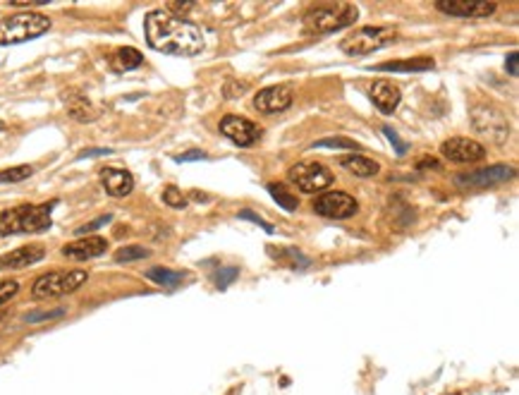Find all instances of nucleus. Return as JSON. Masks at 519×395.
Returning a JSON list of instances; mask_svg holds the SVG:
<instances>
[{
  "instance_id": "obj_1",
  "label": "nucleus",
  "mask_w": 519,
  "mask_h": 395,
  "mask_svg": "<svg viewBox=\"0 0 519 395\" xmlns=\"http://www.w3.org/2000/svg\"><path fill=\"white\" fill-rule=\"evenodd\" d=\"M144 34L147 43L154 51L168 55H199L204 51V36L196 24L182 20L177 15H170L166 10H154L144 20Z\"/></svg>"
},
{
  "instance_id": "obj_2",
  "label": "nucleus",
  "mask_w": 519,
  "mask_h": 395,
  "mask_svg": "<svg viewBox=\"0 0 519 395\" xmlns=\"http://www.w3.org/2000/svg\"><path fill=\"white\" fill-rule=\"evenodd\" d=\"M58 202H48L41 206H15V209H8L0 213V237L8 235H20V233H43L48 230L53 221H50V213H53V206Z\"/></svg>"
},
{
  "instance_id": "obj_3",
  "label": "nucleus",
  "mask_w": 519,
  "mask_h": 395,
  "mask_svg": "<svg viewBox=\"0 0 519 395\" xmlns=\"http://www.w3.org/2000/svg\"><path fill=\"white\" fill-rule=\"evenodd\" d=\"M359 20V8L354 3H319L304 15V27L312 34H333L352 27Z\"/></svg>"
},
{
  "instance_id": "obj_4",
  "label": "nucleus",
  "mask_w": 519,
  "mask_h": 395,
  "mask_svg": "<svg viewBox=\"0 0 519 395\" xmlns=\"http://www.w3.org/2000/svg\"><path fill=\"white\" fill-rule=\"evenodd\" d=\"M50 29V20L41 12H15L0 20V46H12L39 39Z\"/></svg>"
},
{
  "instance_id": "obj_5",
  "label": "nucleus",
  "mask_w": 519,
  "mask_h": 395,
  "mask_svg": "<svg viewBox=\"0 0 519 395\" xmlns=\"http://www.w3.org/2000/svg\"><path fill=\"white\" fill-rule=\"evenodd\" d=\"M89 280V273L84 268H69V271H50L43 273L31 285V297L34 299H50L62 297L74 290H79Z\"/></svg>"
},
{
  "instance_id": "obj_6",
  "label": "nucleus",
  "mask_w": 519,
  "mask_h": 395,
  "mask_svg": "<svg viewBox=\"0 0 519 395\" xmlns=\"http://www.w3.org/2000/svg\"><path fill=\"white\" fill-rule=\"evenodd\" d=\"M395 41H397V31L390 27H362L340 41V51L347 55H366L373 51H381V48L390 46Z\"/></svg>"
},
{
  "instance_id": "obj_7",
  "label": "nucleus",
  "mask_w": 519,
  "mask_h": 395,
  "mask_svg": "<svg viewBox=\"0 0 519 395\" xmlns=\"http://www.w3.org/2000/svg\"><path fill=\"white\" fill-rule=\"evenodd\" d=\"M287 178L304 194H316L331 187L335 175L326 166H321V163H297V166L287 171Z\"/></svg>"
},
{
  "instance_id": "obj_8",
  "label": "nucleus",
  "mask_w": 519,
  "mask_h": 395,
  "mask_svg": "<svg viewBox=\"0 0 519 395\" xmlns=\"http://www.w3.org/2000/svg\"><path fill=\"white\" fill-rule=\"evenodd\" d=\"M472 122L479 134L489 137L493 144H505L510 137V122L498 108L493 105H477L472 110Z\"/></svg>"
},
{
  "instance_id": "obj_9",
  "label": "nucleus",
  "mask_w": 519,
  "mask_h": 395,
  "mask_svg": "<svg viewBox=\"0 0 519 395\" xmlns=\"http://www.w3.org/2000/svg\"><path fill=\"white\" fill-rule=\"evenodd\" d=\"M512 178H515V168L491 166V168H481V171H472V173H460L457 178H455V185L462 187V190H484V187L503 185Z\"/></svg>"
},
{
  "instance_id": "obj_10",
  "label": "nucleus",
  "mask_w": 519,
  "mask_h": 395,
  "mask_svg": "<svg viewBox=\"0 0 519 395\" xmlns=\"http://www.w3.org/2000/svg\"><path fill=\"white\" fill-rule=\"evenodd\" d=\"M314 211L319 213V216L345 221V218H352L354 213L359 211V204H357V199L345 192H326L314 202Z\"/></svg>"
},
{
  "instance_id": "obj_11",
  "label": "nucleus",
  "mask_w": 519,
  "mask_h": 395,
  "mask_svg": "<svg viewBox=\"0 0 519 395\" xmlns=\"http://www.w3.org/2000/svg\"><path fill=\"white\" fill-rule=\"evenodd\" d=\"M220 134L227 137V139L232 144H237V147H254L258 142V137H261V130H258V125L246 120V118L225 115L223 120H220Z\"/></svg>"
},
{
  "instance_id": "obj_12",
  "label": "nucleus",
  "mask_w": 519,
  "mask_h": 395,
  "mask_svg": "<svg viewBox=\"0 0 519 395\" xmlns=\"http://www.w3.org/2000/svg\"><path fill=\"white\" fill-rule=\"evenodd\" d=\"M440 154L452 163H479L486 159L484 144L467 139V137H452V139L443 142Z\"/></svg>"
},
{
  "instance_id": "obj_13",
  "label": "nucleus",
  "mask_w": 519,
  "mask_h": 395,
  "mask_svg": "<svg viewBox=\"0 0 519 395\" xmlns=\"http://www.w3.org/2000/svg\"><path fill=\"white\" fill-rule=\"evenodd\" d=\"M443 15L450 17H462V20H481V17H489L496 12L498 5L496 3H469V0H440L435 3Z\"/></svg>"
},
{
  "instance_id": "obj_14",
  "label": "nucleus",
  "mask_w": 519,
  "mask_h": 395,
  "mask_svg": "<svg viewBox=\"0 0 519 395\" xmlns=\"http://www.w3.org/2000/svg\"><path fill=\"white\" fill-rule=\"evenodd\" d=\"M290 105H292V91L287 86H266L254 98V108L263 115H275L287 110Z\"/></svg>"
},
{
  "instance_id": "obj_15",
  "label": "nucleus",
  "mask_w": 519,
  "mask_h": 395,
  "mask_svg": "<svg viewBox=\"0 0 519 395\" xmlns=\"http://www.w3.org/2000/svg\"><path fill=\"white\" fill-rule=\"evenodd\" d=\"M105 249H108V240L105 237H81L77 242H69L62 247V256H67V259H74V261H86V259H96V256L105 254Z\"/></svg>"
},
{
  "instance_id": "obj_16",
  "label": "nucleus",
  "mask_w": 519,
  "mask_h": 395,
  "mask_svg": "<svg viewBox=\"0 0 519 395\" xmlns=\"http://www.w3.org/2000/svg\"><path fill=\"white\" fill-rule=\"evenodd\" d=\"M46 256L43 244H27V247L12 249V252L0 256V271H17V268H27L31 263L41 261Z\"/></svg>"
},
{
  "instance_id": "obj_17",
  "label": "nucleus",
  "mask_w": 519,
  "mask_h": 395,
  "mask_svg": "<svg viewBox=\"0 0 519 395\" xmlns=\"http://www.w3.org/2000/svg\"><path fill=\"white\" fill-rule=\"evenodd\" d=\"M371 101H373V105H376V108L381 110V113L390 115V113L395 110L397 105H400L402 91H400V86L392 84V81L378 79V81H373V86H371Z\"/></svg>"
},
{
  "instance_id": "obj_18",
  "label": "nucleus",
  "mask_w": 519,
  "mask_h": 395,
  "mask_svg": "<svg viewBox=\"0 0 519 395\" xmlns=\"http://www.w3.org/2000/svg\"><path fill=\"white\" fill-rule=\"evenodd\" d=\"M101 183H103V190L110 194V197H127V194L135 190V178L132 173L122 171V168H103L101 171Z\"/></svg>"
},
{
  "instance_id": "obj_19",
  "label": "nucleus",
  "mask_w": 519,
  "mask_h": 395,
  "mask_svg": "<svg viewBox=\"0 0 519 395\" xmlns=\"http://www.w3.org/2000/svg\"><path fill=\"white\" fill-rule=\"evenodd\" d=\"M435 67V60L431 55H416V58H409V60H390V62H381V65H376L378 72H426V70H433Z\"/></svg>"
},
{
  "instance_id": "obj_20",
  "label": "nucleus",
  "mask_w": 519,
  "mask_h": 395,
  "mask_svg": "<svg viewBox=\"0 0 519 395\" xmlns=\"http://www.w3.org/2000/svg\"><path fill=\"white\" fill-rule=\"evenodd\" d=\"M340 166H343L345 171H350L352 175H357V178H373V175H378V171H381V166H378L376 161L366 159V156H359V154L343 156V159H340Z\"/></svg>"
},
{
  "instance_id": "obj_21",
  "label": "nucleus",
  "mask_w": 519,
  "mask_h": 395,
  "mask_svg": "<svg viewBox=\"0 0 519 395\" xmlns=\"http://www.w3.org/2000/svg\"><path fill=\"white\" fill-rule=\"evenodd\" d=\"M67 115L77 122H91L98 118V113L89 103V98H84L81 93H72V96H67Z\"/></svg>"
},
{
  "instance_id": "obj_22",
  "label": "nucleus",
  "mask_w": 519,
  "mask_h": 395,
  "mask_svg": "<svg viewBox=\"0 0 519 395\" xmlns=\"http://www.w3.org/2000/svg\"><path fill=\"white\" fill-rule=\"evenodd\" d=\"M144 62V55L137 51V48H118L115 58H113V67H115L118 72H127V70H135Z\"/></svg>"
},
{
  "instance_id": "obj_23",
  "label": "nucleus",
  "mask_w": 519,
  "mask_h": 395,
  "mask_svg": "<svg viewBox=\"0 0 519 395\" xmlns=\"http://www.w3.org/2000/svg\"><path fill=\"white\" fill-rule=\"evenodd\" d=\"M147 278L154 280V283L161 285V287H177L182 280H185V273H182V271H170V268H163V266H156V268H149Z\"/></svg>"
},
{
  "instance_id": "obj_24",
  "label": "nucleus",
  "mask_w": 519,
  "mask_h": 395,
  "mask_svg": "<svg viewBox=\"0 0 519 395\" xmlns=\"http://www.w3.org/2000/svg\"><path fill=\"white\" fill-rule=\"evenodd\" d=\"M268 254L273 256V259L283 261L285 266H290V268H307L309 266V259L307 256H302L295 247H285V249L268 247Z\"/></svg>"
},
{
  "instance_id": "obj_25",
  "label": "nucleus",
  "mask_w": 519,
  "mask_h": 395,
  "mask_svg": "<svg viewBox=\"0 0 519 395\" xmlns=\"http://www.w3.org/2000/svg\"><path fill=\"white\" fill-rule=\"evenodd\" d=\"M266 190H268L270 197H273L275 202L280 204L285 211H297V209H300V199H297V194L290 192L285 185H275V183H270L268 187H266Z\"/></svg>"
},
{
  "instance_id": "obj_26",
  "label": "nucleus",
  "mask_w": 519,
  "mask_h": 395,
  "mask_svg": "<svg viewBox=\"0 0 519 395\" xmlns=\"http://www.w3.org/2000/svg\"><path fill=\"white\" fill-rule=\"evenodd\" d=\"M34 175V168L31 166H15V168H8V171L0 173V185H8V183H22V180H27Z\"/></svg>"
},
{
  "instance_id": "obj_27",
  "label": "nucleus",
  "mask_w": 519,
  "mask_h": 395,
  "mask_svg": "<svg viewBox=\"0 0 519 395\" xmlns=\"http://www.w3.org/2000/svg\"><path fill=\"white\" fill-rule=\"evenodd\" d=\"M151 252L144 247H137V244H130V247H122L115 252V261L118 263H127V261H137V259H149Z\"/></svg>"
},
{
  "instance_id": "obj_28",
  "label": "nucleus",
  "mask_w": 519,
  "mask_h": 395,
  "mask_svg": "<svg viewBox=\"0 0 519 395\" xmlns=\"http://www.w3.org/2000/svg\"><path fill=\"white\" fill-rule=\"evenodd\" d=\"M314 149H347V151H357L359 144L347 139V137H333V139H319Z\"/></svg>"
},
{
  "instance_id": "obj_29",
  "label": "nucleus",
  "mask_w": 519,
  "mask_h": 395,
  "mask_svg": "<svg viewBox=\"0 0 519 395\" xmlns=\"http://www.w3.org/2000/svg\"><path fill=\"white\" fill-rule=\"evenodd\" d=\"M237 275H239L237 266H225V268H220V271L213 273V283H216V287H220V290H225L227 285L235 283Z\"/></svg>"
},
{
  "instance_id": "obj_30",
  "label": "nucleus",
  "mask_w": 519,
  "mask_h": 395,
  "mask_svg": "<svg viewBox=\"0 0 519 395\" xmlns=\"http://www.w3.org/2000/svg\"><path fill=\"white\" fill-rule=\"evenodd\" d=\"M163 204H168L170 209H187V199L182 197V192L177 187H166L163 192Z\"/></svg>"
},
{
  "instance_id": "obj_31",
  "label": "nucleus",
  "mask_w": 519,
  "mask_h": 395,
  "mask_svg": "<svg viewBox=\"0 0 519 395\" xmlns=\"http://www.w3.org/2000/svg\"><path fill=\"white\" fill-rule=\"evenodd\" d=\"M17 292H20V283H17V280H3V283H0V307L5 302H10Z\"/></svg>"
},
{
  "instance_id": "obj_32",
  "label": "nucleus",
  "mask_w": 519,
  "mask_h": 395,
  "mask_svg": "<svg viewBox=\"0 0 519 395\" xmlns=\"http://www.w3.org/2000/svg\"><path fill=\"white\" fill-rule=\"evenodd\" d=\"M239 218H242V221H251V223H256L258 225V228H263L266 230V233H273V225H270L268 221H263V218L261 216H256V213L254 211H249V209H244V211H239Z\"/></svg>"
},
{
  "instance_id": "obj_33",
  "label": "nucleus",
  "mask_w": 519,
  "mask_h": 395,
  "mask_svg": "<svg viewBox=\"0 0 519 395\" xmlns=\"http://www.w3.org/2000/svg\"><path fill=\"white\" fill-rule=\"evenodd\" d=\"M65 314V309H53V311H31V314H27L24 319H27L29 324H34V321H48V319H58Z\"/></svg>"
},
{
  "instance_id": "obj_34",
  "label": "nucleus",
  "mask_w": 519,
  "mask_h": 395,
  "mask_svg": "<svg viewBox=\"0 0 519 395\" xmlns=\"http://www.w3.org/2000/svg\"><path fill=\"white\" fill-rule=\"evenodd\" d=\"M383 132H385V137H388V142L392 144V147H395V151H397V156H404L407 154V144H404L400 137H397V132L392 130V127H383Z\"/></svg>"
},
{
  "instance_id": "obj_35",
  "label": "nucleus",
  "mask_w": 519,
  "mask_h": 395,
  "mask_svg": "<svg viewBox=\"0 0 519 395\" xmlns=\"http://www.w3.org/2000/svg\"><path fill=\"white\" fill-rule=\"evenodd\" d=\"M110 221H113V216H101V218H96V221L81 225V228L77 230V235H89V233H93V230H98L101 225H105V223H110Z\"/></svg>"
},
{
  "instance_id": "obj_36",
  "label": "nucleus",
  "mask_w": 519,
  "mask_h": 395,
  "mask_svg": "<svg viewBox=\"0 0 519 395\" xmlns=\"http://www.w3.org/2000/svg\"><path fill=\"white\" fill-rule=\"evenodd\" d=\"M206 159V151H199V149H192V151H187V154H180V156H175V161L177 163H189V161H204Z\"/></svg>"
},
{
  "instance_id": "obj_37",
  "label": "nucleus",
  "mask_w": 519,
  "mask_h": 395,
  "mask_svg": "<svg viewBox=\"0 0 519 395\" xmlns=\"http://www.w3.org/2000/svg\"><path fill=\"white\" fill-rule=\"evenodd\" d=\"M505 70H508L510 77H517V53L508 55V60H505Z\"/></svg>"
},
{
  "instance_id": "obj_38",
  "label": "nucleus",
  "mask_w": 519,
  "mask_h": 395,
  "mask_svg": "<svg viewBox=\"0 0 519 395\" xmlns=\"http://www.w3.org/2000/svg\"><path fill=\"white\" fill-rule=\"evenodd\" d=\"M113 154L110 149H91V151H86V154H81L79 159H89V156H108Z\"/></svg>"
},
{
  "instance_id": "obj_39",
  "label": "nucleus",
  "mask_w": 519,
  "mask_h": 395,
  "mask_svg": "<svg viewBox=\"0 0 519 395\" xmlns=\"http://www.w3.org/2000/svg\"><path fill=\"white\" fill-rule=\"evenodd\" d=\"M426 166H431V168H435V171H438V168H440V166H438V161H433V159H431V161H428V159H426V161H421V163H419V168H426Z\"/></svg>"
}]
</instances>
